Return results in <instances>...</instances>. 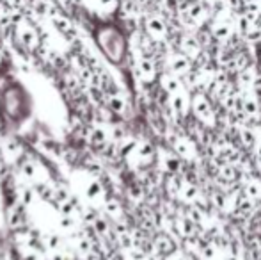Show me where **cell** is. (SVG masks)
I'll return each mask as SVG.
<instances>
[{"label": "cell", "instance_id": "1", "mask_svg": "<svg viewBox=\"0 0 261 260\" xmlns=\"http://www.w3.org/2000/svg\"><path fill=\"white\" fill-rule=\"evenodd\" d=\"M95 41L98 45V49L103 52V55L109 59L110 63L121 64L126 57V39H124L123 32L114 27V25H100L96 27Z\"/></svg>", "mask_w": 261, "mask_h": 260}, {"label": "cell", "instance_id": "2", "mask_svg": "<svg viewBox=\"0 0 261 260\" xmlns=\"http://www.w3.org/2000/svg\"><path fill=\"white\" fill-rule=\"evenodd\" d=\"M0 104H2V109L11 120H22L27 112H29V100H27V95L22 87L16 84V82H11L2 89V98H0Z\"/></svg>", "mask_w": 261, "mask_h": 260}, {"label": "cell", "instance_id": "3", "mask_svg": "<svg viewBox=\"0 0 261 260\" xmlns=\"http://www.w3.org/2000/svg\"><path fill=\"white\" fill-rule=\"evenodd\" d=\"M190 111L194 112L197 121H201L204 127L214 129L217 125V114H215L214 107L210 104L208 97L204 93H195L194 97H190Z\"/></svg>", "mask_w": 261, "mask_h": 260}, {"label": "cell", "instance_id": "4", "mask_svg": "<svg viewBox=\"0 0 261 260\" xmlns=\"http://www.w3.org/2000/svg\"><path fill=\"white\" fill-rule=\"evenodd\" d=\"M155 157H157L158 168L167 175H180L181 171V159L172 152V150H166V148H157L155 150Z\"/></svg>", "mask_w": 261, "mask_h": 260}, {"label": "cell", "instance_id": "5", "mask_svg": "<svg viewBox=\"0 0 261 260\" xmlns=\"http://www.w3.org/2000/svg\"><path fill=\"white\" fill-rule=\"evenodd\" d=\"M172 152H174L181 160H187V162H192V160L197 159V145L194 141L187 137V135H178L174 141H172Z\"/></svg>", "mask_w": 261, "mask_h": 260}, {"label": "cell", "instance_id": "6", "mask_svg": "<svg viewBox=\"0 0 261 260\" xmlns=\"http://www.w3.org/2000/svg\"><path fill=\"white\" fill-rule=\"evenodd\" d=\"M176 198L183 203H189V205H197V203L203 200L199 187L185 179L181 180V185H180V189H178V193H176Z\"/></svg>", "mask_w": 261, "mask_h": 260}, {"label": "cell", "instance_id": "7", "mask_svg": "<svg viewBox=\"0 0 261 260\" xmlns=\"http://www.w3.org/2000/svg\"><path fill=\"white\" fill-rule=\"evenodd\" d=\"M167 66H169V73H172L176 77H183V75H189L192 72V63L183 53H171L167 57Z\"/></svg>", "mask_w": 261, "mask_h": 260}, {"label": "cell", "instance_id": "8", "mask_svg": "<svg viewBox=\"0 0 261 260\" xmlns=\"http://www.w3.org/2000/svg\"><path fill=\"white\" fill-rule=\"evenodd\" d=\"M237 200H238V193H222V191H218V193L212 194V203H214L218 210L226 212V214L235 212Z\"/></svg>", "mask_w": 261, "mask_h": 260}, {"label": "cell", "instance_id": "9", "mask_svg": "<svg viewBox=\"0 0 261 260\" xmlns=\"http://www.w3.org/2000/svg\"><path fill=\"white\" fill-rule=\"evenodd\" d=\"M169 104H171L172 111L180 116H187L190 111V95L187 93V89H180V91L169 95Z\"/></svg>", "mask_w": 261, "mask_h": 260}, {"label": "cell", "instance_id": "10", "mask_svg": "<svg viewBox=\"0 0 261 260\" xmlns=\"http://www.w3.org/2000/svg\"><path fill=\"white\" fill-rule=\"evenodd\" d=\"M214 148H215V157H217L218 160H222L224 164H233V166H237V164H240V160H242L240 152L233 145L222 143V145L214 146Z\"/></svg>", "mask_w": 261, "mask_h": 260}, {"label": "cell", "instance_id": "11", "mask_svg": "<svg viewBox=\"0 0 261 260\" xmlns=\"http://www.w3.org/2000/svg\"><path fill=\"white\" fill-rule=\"evenodd\" d=\"M172 230H176L178 235L185 237V239H192L195 235V223L187 214H178L172 219Z\"/></svg>", "mask_w": 261, "mask_h": 260}, {"label": "cell", "instance_id": "12", "mask_svg": "<svg viewBox=\"0 0 261 260\" xmlns=\"http://www.w3.org/2000/svg\"><path fill=\"white\" fill-rule=\"evenodd\" d=\"M16 36H18V41L27 49H36L38 47V34L32 29V25L29 24H20L16 27Z\"/></svg>", "mask_w": 261, "mask_h": 260}, {"label": "cell", "instance_id": "13", "mask_svg": "<svg viewBox=\"0 0 261 260\" xmlns=\"http://www.w3.org/2000/svg\"><path fill=\"white\" fill-rule=\"evenodd\" d=\"M252 91V89H251ZM251 91H242V102H240V111L247 118H256L260 114V102Z\"/></svg>", "mask_w": 261, "mask_h": 260}, {"label": "cell", "instance_id": "14", "mask_svg": "<svg viewBox=\"0 0 261 260\" xmlns=\"http://www.w3.org/2000/svg\"><path fill=\"white\" fill-rule=\"evenodd\" d=\"M137 73L141 80L149 84V82L157 78V66H155V63L149 57H141L137 61Z\"/></svg>", "mask_w": 261, "mask_h": 260}, {"label": "cell", "instance_id": "15", "mask_svg": "<svg viewBox=\"0 0 261 260\" xmlns=\"http://www.w3.org/2000/svg\"><path fill=\"white\" fill-rule=\"evenodd\" d=\"M146 30H147V34H149L153 39H157V41L164 39V38H166V34H167L166 24H164V22H162L158 16H151V18H147Z\"/></svg>", "mask_w": 261, "mask_h": 260}, {"label": "cell", "instance_id": "16", "mask_svg": "<svg viewBox=\"0 0 261 260\" xmlns=\"http://www.w3.org/2000/svg\"><path fill=\"white\" fill-rule=\"evenodd\" d=\"M243 196L252 200V202H258L261 200V179L258 177H249L243 183Z\"/></svg>", "mask_w": 261, "mask_h": 260}, {"label": "cell", "instance_id": "17", "mask_svg": "<svg viewBox=\"0 0 261 260\" xmlns=\"http://www.w3.org/2000/svg\"><path fill=\"white\" fill-rule=\"evenodd\" d=\"M256 78H258L256 70L251 66H245L242 72L238 73V87H240L242 91H251L252 87H254Z\"/></svg>", "mask_w": 261, "mask_h": 260}, {"label": "cell", "instance_id": "18", "mask_svg": "<svg viewBox=\"0 0 261 260\" xmlns=\"http://www.w3.org/2000/svg\"><path fill=\"white\" fill-rule=\"evenodd\" d=\"M160 86L167 95H172V93L180 91V89L185 87L183 86V82L176 77V75H172V73H162L160 75Z\"/></svg>", "mask_w": 261, "mask_h": 260}, {"label": "cell", "instance_id": "19", "mask_svg": "<svg viewBox=\"0 0 261 260\" xmlns=\"http://www.w3.org/2000/svg\"><path fill=\"white\" fill-rule=\"evenodd\" d=\"M181 53L189 57L190 61L192 59H197L201 55V45L197 43V39H194L192 36H185L181 39Z\"/></svg>", "mask_w": 261, "mask_h": 260}, {"label": "cell", "instance_id": "20", "mask_svg": "<svg viewBox=\"0 0 261 260\" xmlns=\"http://www.w3.org/2000/svg\"><path fill=\"white\" fill-rule=\"evenodd\" d=\"M153 248H155V251L162 257L169 255L171 251L176 250L174 242H172V239L167 235V234H160V235L155 237V241H153Z\"/></svg>", "mask_w": 261, "mask_h": 260}, {"label": "cell", "instance_id": "21", "mask_svg": "<svg viewBox=\"0 0 261 260\" xmlns=\"http://www.w3.org/2000/svg\"><path fill=\"white\" fill-rule=\"evenodd\" d=\"M105 104L109 107L110 111L114 112V114H124L128 105H126V100H124L119 93H110L109 97L105 98Z\"/></svg>", "mask_w": 261, "mask_h": 260}, {"label": "cell", "instance_id": "22", "mask_svg": "<svg viewBox=\"0 0 261 260\" xmlns=\"http://www.w3.org/2000/svg\"><path fill=\"white\" fill-rule=\"evenodd\" d=\"M212 34H214V38H217L218 41H226V39L231 38L233 34V27L229 22H222V20H218L215 22L214 27H212Z\"/></svg>", "mask_w": 261, "mask_h": 260}, {"label": "cell", "instance_id": "23", "mask_svg": "<svg viewBox=\"0 0 261 260\" xmlns=\"http://www.w3.org/2000/svg\"><path fill=\"white\" fill-rule=\"evenodd\" d=\"M254 210H256V205H254V202L252 200H249V198H238L237 200V205H235V212H237L238 216L242 217H251L252 214H254Z\"/></svg>", "mask_w": 261, "mask_h": 260}, {"label": "cell", "instance_id": "24", "mask_svg": "<svg viewBox=\"0 0 261 260\" xmlns=\"http://www.w3.org/2000/svg\"><path fill=\"white\" fill-rule=\"evenodd\" d=\"M52 22H53V25L57 27V30L61 34H64V36H71V32H73V25H71V22L68 18H64V16H61V15H53L52 16Z\"/></svg>", "mask_w": 261, "mask_h": 260}, {"label": "cell", "instance_id": "25", "mask_svg": "<svg viewBox=\"0 0 261 260\" xmlns=\"http://www.w3.org/2000/svg\"><path fill=\"white\" fill-rule=\"evenodd\" d=\"M240 141L245 148L252 150L254 148V143H256V134H254V127H242L240 129Z\"/></svg>", "mask_w": 261, "mask_h": 260}, {"label": "cell", "instance_id": "26", "mask_svg": "<svg viewBox=\"0 0 261 260\" xmlns=\"http://www.w3.org/2000/svg\"><path fill=\"white\" fill-rule=\"evenodd\" d=\"M237 177H238L237 166H233V164H222L218 168V179L224 180V182H233Z\"/></svg>", "mask_w": 261, "mask_h": 260}, {"label": "cell", "instance_id": "27", "mask_svg": "<svg viewBox=\"0 0 261 260\" xmlns=\"http://www.w3.org/2000/svg\"><path fill=\"white\" fill-rule=\"evenodd\" d=\"M124 259L126 260H149V255H147L142 248H139V246L133 244L124 250Z\"/></svg>", "mask_w": 261, "mask_h": 260}, {"label": "cell", "instance_id": "28", "mask_svg": "<svg viewBox=\"0 0 261 260\" xmlns=\"http://www.w3.org/2000/svg\"><path fill=\"white\" fill-rule=\"evenodd\" d=\"M254 134H256V143H254V157L258 164L261 166V127H254Z\"/></svg>", "mask_w": 261, "mask_h": 260}, {"label": "cell", "instance_id": "29", "mask_svg": "<svg viewBox=\"0 0 261 260\" xmlns=\"http://www.w3.org/2000/svg\"><path fill=\"white\" fill-rule=\"evenodd\" d=\"M164 260H194V259H192L189 253H185V251L174 250V251H171L169 255L164 257Z\"/></svg>", "mask_w": 261, "mask_h": 260}]
</instances>
